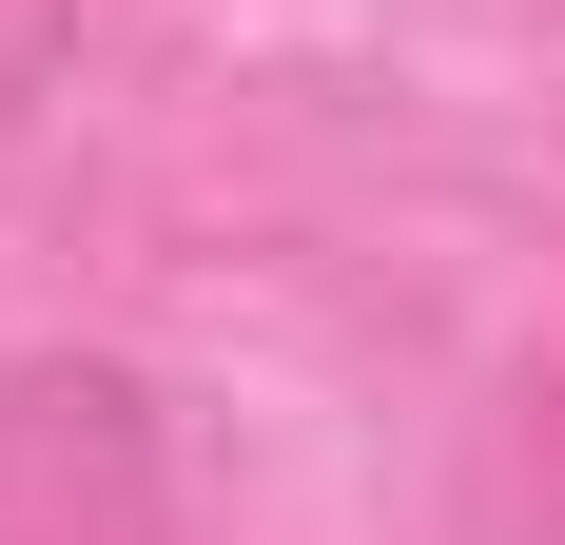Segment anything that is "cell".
<instances>
[{"instance_id":"cell-3","label":"cell","mask_w":565,"mask_h":545,"mask_svg":"<svg viewBox=\"0 0 565 545\" xmlns=\"http://www.w3.org/2000/svg\"><path fill=\"white\" fill-rule=\"evenodd\" d=\"M78 20H98V0H0V137H20V117L58 98V58H78Z\"/></svg>"},{"instance_id":"cell-2","label":"cell","mask_w":565,"mask_h":545,"mask_svg":"<svg viewBox=\"0 0 565 545\" xmlns=\"http://www.w3.org/2000/svg\"><path fill=\"white\" fill-rule=\"evenodd\" d=\"M468 545H565V371H508L468 429Z\"/></svg>"},{"instance_id":"cell-1","label":"cell","mask_w":565,"mask_h":545,"mask_svg":"<svg viewBox=\"0 0 565 545\" xmlns=\"http://www.w3.org/2000/svg\"><path fill=\"white\" fill-rule=\"evenodd\" d=\"M0 545H175V429L117 351H0Z\"/></svg>"}]
</instances>
